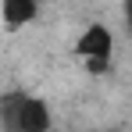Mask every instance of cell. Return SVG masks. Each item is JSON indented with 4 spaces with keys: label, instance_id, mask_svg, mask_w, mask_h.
<instances>
[{
    "label": "cell",
    "instance_id": "4",
    "mask_svg": "<svg viewBox=\"0 0 132 132\" xmlns=\"http://www.w3.org/2000/svg\"><path fill=\"white\" fill-rule=\"evenodd\" d=\"M107 68H111V57H86L89 75H107Z\"/></svg>",
    "mask_w": 132,
    "mask_h": 132
},
{
    "label": "cell",
    "instance_id": "1",
    "mask_svg": "<svg viewBox=\"0 0 132 132\" xmlns=\"http://www.w3.org/2000/svg\"><path fill=\"white\" fill-rule=\"evenodd\" d=\"M0 121L4 132H50V107L36 96H7L0 100Z\"/></svg>",
    "mask_w": 132,
    "mask_h": 132
},
{
    "label": "cell",
    "instance_id": "3",
    "mask_svg": "<svg viewBox=\"0 0 132 132\" xmlns=\"http://www.w3.org/2000/svg\"><path fill=\"white\" fill-rule=\"evenodd\" d=\"M36 0H0V18L7 29H22L36 18Z\"/></svg>",
    "mask_w": 132,
    "mask_h": 132
},
{
    "label": "cell",
    "instance_id": "2",
    "mask_svg": "<svg viewBox=\"0 0 132 132\" xmlns=\"http://www.w3.org/2000/svg\"><path fill=\"white\" fill-rule=\"evenodd\" d=\"M111 50H114V36H111L107 25H89L86 32L75 39V54L86 61V57H111Z\"/></svg>",
    "mask_w": 132,
    "mask_h": 132
}]
</instances>
